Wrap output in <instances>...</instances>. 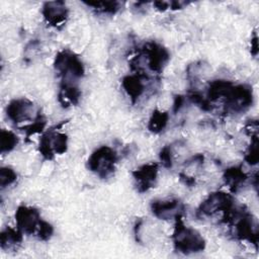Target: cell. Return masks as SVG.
<instances>
[{
	"mask_svg": "<svg viewBox=\"0 0 259 259\" xmlns=\"http://www.w3.org/2000/svg\"><path fill=\"white\" fill-rule=\"evenodd\" d=\"M41 221L40 212L34 206L19 205L15 211L16 226L25 235L35 236Z\"/></svg>",
	"mask_w": 259,
	"mask_h": 259,
	"instance_id": "9",
	"label": "cell"
},
{
	"mask_svg": "<svg viewBox=\"0 0 259 259\" xmlns=\"http://www.w3.org/2000/svg\"><path fill=\"white\" fill-rule=\"evenodd\" d=\"M151 210L153 214L160 220L175 219L182 214L184 205L178 198L155 199L151 202Z\"/></svg>",
	"mask_w": 259,
	"mask_h": 259,
	"instance_id": "13",
	"label": "cell"
},
{
	"mask_svg": "<svg viewBox=\"0 0 259 259\" xmlns=\"http://www.w3.org/2000/svg\"><path fill=\"white\" fill-rule=\"evenodd\" d=\"M185 97L183 95H175L173 101V112L177 113L184 105Z\"/></svg>",
	"mask_w": 259,
	"mask_h": 259,
	"instance_id": "30",
	"label": "cell"
},
{
	"mask_svg": "<svg viewBox=\"0 0 259 259\" xmlns=\"http://www.w3.org/2000/svg\"><path fill=\"white\" fill-rule=\"evenodd\" d=\"M47 124V119L45 117V115L41 113L40 109L37 110L36 116L33 119V121L27 125H24L22 127H20L21 130H24L25 133V138L28 140L31 136L35 135V134H40L42 133L45 126Z\"/></svg>",
	"mask_w": 259,
	"mask_h": 259,
	"instance_id": "22",
	"label": "cell"
},
{
	"mask_svg": "<svg viewBox=\"0 0 259 259\" xmlns=\"http://www.w3.org/2000/svg\"><path fill=\"white\" fill-rule=\"evenodd\" d=\"M222 223L230 226L233 236L240 241H246L258 248V223L256 218L244 206H237L223 214Z\"/></svg>",
	"mask_w": 259,
	"mask_h": 259,
	"instance_id": "1",
	"label": "cell"
},
{
	"mask_svg": "<svg viewBox=\"0 0 259 259\" xmlns=\"http://www.w3.org/2000/svg\"><path fill=\"white\" fill-rule=\"evenodd\" d=\"M159 159L163 167L170 169L173 166V154L170 146H164L159 153Z\"/></svg>",
	"mask_w": 259,
	"mask_h": 259,
	"instance_id": "27",
	"label": "cell"
},
{
	"mask_svg": "<svg viewBox=\"0 0 259 259\" xmlns=\"http://www.w3.org/2000/svg\"><path fill=\"white\" fill-rule=\"evenodd\" d=\"M54 234V227L47 221H41L38 230L36 232V238L40 241H49Z\"/></svg>",
	"mask_w": 259,
	"mask_h": 259,
	"instance_id": "26",
	"label": "cell"
},
{
	"mask_svg": "<svg viewBox=\"0 0 259 259\" xmlns=\"http://www.w3.org/2000/svg\"><path fill=\"white\" fill-rule=\"evenodd\" d=\"M169 60L170 54L168 50L161 44L155 40H150L141 47L139 54L131 61V63L144 62L153 74L159 75L163 72Z\"/></svg>",
	"mask_w": 259,
	"mask_h": 259,
	"instance_id": "3",
	"label": "cell"
},
{
	"mask_svg": "<svg viewBox=\"0 0 259 259\" xmlns=\"http://www.w3.org/2000/svg\"><path fill=\"white\" fill-rule=\"evenodd\" d=\"M18 137L11 131L1 130L0 134V153L2 155L10 153L17 146Z\"/></svg>",
	"mask_w": 259,
	"mask_h": 259,
	"instance_id": "21",
	"label": "cell"
},
{
	"mask_svg": "<svg viewBox=\"0 0 259 259\" xmlns=\"http://www.w3.org/2000/svg\"><path fill=\"white\" fill-rule=\"evenodd\" d=\"M169 120V113L167 111L159 110L158 108L152 111L148 121V130L153 134H160L165 130Z\"/></svg>",
	"mask_w": 259,
	"mask_h": 259,
	"instance_id": "19",
	"label": "cell"
},
{
	"mask_svg": "<svg viewBox=\"0 0 259 259\" xmlns=\"http://www.w3.org/2000/svg\"><path fill=\"white\" fill-rule=\"evenodd\" d=\"M226 113L238 114L247 111L253 104V90L247 84H232L223 97Z\"/></svg>",
	"mask_w": 259,
	"mask_h": 259,
	"instance_id": "7",
	"label": "cell"
},
{
	"mask_svg": "<svg viewBox=\"0 0 259 259\" xmlns=\"http://www.w3.org/2000/svg\"><path fill=\"white\" fill-rule=\"evenodd\" d=\"M33 113L34 104L31 100L25 97L12 99L6 106V115L8 119L15 124L34 119L36 114L33 115Z\"/></svg>",
	"mask_w": 259,
	"mask_h": 259,
	"instance_id": "10",
	"label": "cell"
},
{
	"mask_svg": "<svg viewBox=\"0 0 259 259\" xmlns=\"http://www.w3.org/2000/svg\"><path fill=\"white\" fill-rule=\"evenodd\" d=\"M235 205V200L232 194L224 191H214L207 195L201 201L197 208V215L199 217H212L219 212L226 213Z\"/></svg>",
	"mask_w": 259,
	"mask_h": 259,
	"instance_id": "8",
	"label": "cell"
},
{
	"mask_svg": "<svg viewBox=\"0 0 259 259\" xmlns=\"http://www.w3.org/2000/svg\"><path fill=\"white\" fill-rule=\"evenodd\" d=\"M259 52V46H258V36L257 33L254 32L253 37L251 38V54L253 57H257Z\"/></svg>",
	"mask_w": 259,
	"mask_h": 259,
	"instance_id": "31",
	"label": "cell"
},
{
	"mask_svg": "<svg viewBox=\"0 0 259 259\" xmlns=\"http://www.w3.org/2000/svg\"><path fill=\"white\" fill-rule=\"evenodd\" d=\"M233 84L232 81L225 80V79H217L212 80L208 83L207 92H206V98L212 102L220 98H223L226 94L227 90L230 88V86Z\"/></svg>",
	"mask_w": 259,
	"mask_h": 259,
	"instance_id": "18",
	"label": "cell"
},
{
	"mask_svg": "<svg viewBox=\"0 0 259 259\" xmlns=\"http://www.w3.org/2000/svg\"><path fill=\"white\" fill-rule=\"evenodd\" d=\"M23 233L17 228L6 227L0 234V246L4 251H16L23 240Z\"/></svg>",
	"mask_w": 259,
	"mask_h": 259,
	"instance_id": "17",
	"label": "cell"
},
{
	"mask_svg": "<svg viewBox=\"0 0 259 259\" xmlns=\"http://www.w3.org/2000/svg\"><path fill=\"white\" fill-rule=\"evenodd\" d=\"M81 97V90L74 82L61 81L58 100L62 107L68 108L72 105H77Z\"/></svg>",
	"mask_w": 259,
	"mask_h": 259,
	"instance_id": "15",
	"label": "cell"
},
{
	"mask_svg": "<svg viewBox=\"0 0 259 259\" xmlns=\"http://www.w3.org/2000/svg\"><path fill=\"white\" fill-rule=\"evenodd\" d=\"M85 5L90 7L97 14H105V15H114L116 14L122 3L118 1H97V2H83Z\"/></svg>",
	"mask_w": 259,
	"mask_h": 259,
	"instance_id": "20",
	"label": "cell"
},
{
	"mask_svg": "<svg viewBox=\"0 0 259 259\" xmlns=\"http://www.w3.org/2000/svg\"><path fill=\"white\" fill-rule=\"evenodd\" d=\"M159 173V165L156 162H151L140 166L132 172L136 182L137 190L140 193L147 192L155 187Z\"/></svg>",
	"mask_w": 259,
	"mask_h": 259,
	"instance_id": "11",
	"label": "cell"
},
{
	"mask_svg": "<svg viewBox=\"0 0 259 259\" xmlns=\"http://www.w3.org/2000/svg\"><path fill=\"white\" fill-rule=\"evenodd\" d=\"M187 98L189 99V101L191 103L195 104L203 111H211L212 110L211 102L206 97H204L200 92H198L196 90L190 91Z\"/></svg>",
	"mask_w": 259,
	"mask_h": 259,
	"instance_id": "24",
	"label": "cell"
},
{
	"mask_svg": "<svg viewBox=\"0 0 259 259\" xmlns=\"http://www.w3.org/2000/svg\"><path fill=\"white\" fill-rule=\"evenodd\" d=\"M68 120H63L60 123L47 130L39 139L38 152L45 160H53L55 155L65 154L68 150V136L60 132Z\"/></svg>",
	"mask_w": 259,
	"mask_h": 259,
	"instance_id": "4",
	"label": "cell"
},
{
	"mask_svg": "<svg viewBox=\"0 0 259 259\" xmlns=\"http://www.w3.org/2000/svg\"><path fill=\"white\" fill-rule=\"evenodd\" d=\"M244 160L251 166L257 165L259 161V154H258V136H254L251 138V143L248 146L245 155Z\"/></svg>",
	"mask_w": 259,
	"mask_h": 259,
	"instance_id": "23",
	"label": "cell"
},
{
	"mask_svg": "<svg viewBox=\"0 0 259 259\" xmlns=\"http://www.w3.org/2000/svg\"><path fill=\"white\" fill-rule=\"evenodd\" d=\"M170 3V8L172 10H178V9H182L184 6H186L189 2H183V1H171Z\"/></svg>",
	"mask_w": 259,
	"mask_h": 259,
	"instance_id": "33",
	"label": "cell"
},
{
	"mask_svg": "<svg viewBox=\"0 0 259 259\" xmlns=\"http://www.w3.org/2000/svg\"><path fill=\"white\" fill-rule=\"evenodd\" d=\"M223 179L232 193H237L247 182L249 176L241 166H232L224 171Z\"/></svg>",
	"mask_w": 259,
	"mask_h": 259,
	"instance_id": "16",
	"label": "cell"
},
{
	"mask_svg": "<svg viewBox=\"0 0 259 259\" xmlns=\"http://www.w3.org/2000/svg\"><path fill=\"white\" fill-rule=\"evenodd\" d=\"M118 155L115 150L108 146L97 148L87 160V168L101 179L110 178L115 172Z\"/></svg>",
	"mask_w": 259,
	"mask_h": 259,
	"instance_id": "6",
	"label": "cell"
},
{
	"mask_svg": "<svg viewBox=\"0 0 259 259\" xmlns=\"http://www.w3.org/2000/svg\"><path fill=\"white\" fill-rule=\"evenodd\" d=\"M17 180L16 172L10 167H1L0 169V186L1 189L13 184Z\"/></svg>",
	"mask_w": 259,
	"mask_h": 259,
	"instance_id": "25",
	"label": "cell"
},
{
	"mask_svg": "<svg viewBox=\"0 0 259 259\" xmlns=\"http://www.w3.org/2000/svg\"><path fill=\"white\" fill-rule=\"evenodd\" d=\"M245 133L250 137L258 136V121L257 119H250L247 121V123L244 126Z\"/></svg>",
	"mask_w": 259,
	"mask_h": 259,
	"instance_id": "28",
	"label": "cell"
},
{
	"mask_svg": "<svg viewBox=\"0 0 259 259\" xmlns=\"http://www.w3.org/2000/svg\"><path fill=\"white\" fill-rule=\"evenodd\" d=\"M54 68L61 81L76 82L85 75V68L80 58L70 50L58 52L54 60Z\"/></svg>",
	"mask_w": 259,
	"mask_h": 259,
	"instance_id": "5",
	"label": "cell"
},
{
	"mask_svg": "<svg viewBox=\"0 0 259 259\" xmlns=\"http://www.w3.org/2000/svg\"><path fill=\"white\" fill-rule=\"evenodd\" d=\"M172 241L174 250L184 255L202 252L206 246L205 240L199 232L184 225L182 214L175 218Z\"/></svg>",
	"mask_w": 259,
	"mask_h": 259,
	"instance_id": "2",
	"label": "cell"
},
{
	"mask_svg": "<svg viewBox=\"0 0 259 259\" xmlns=\"http://www.w3.org/2000/svg\"><path fill=\"white\" fill-rule=\"evenodd\" d=\"M179 180L186 186L192 187L196 184V179L193 176H189L186 173H179Z\"/></svg>",
	"mask_w": 259,
	"mask_h": 259,
	"instance_id": "29",
	"label": "cell"
},
{
	"mask_svg": "<svg viewBox=\"0 0 259 259\" xmlns=\"http://www.w3.org/2000/svg\"><path fill=\"white\" fill-rule=\"evenodd\" d=\"M148 79V77L137 73L134 75H125L124 77H122L121 86L130 97L133 104H135L145 93L146 80Z\"/></svg>",
	"mask_w": 259,
	"mask_h": 259,
	"instance_id": "14",
	"label": "cell"
},
{
	"mask_svg": "<svg viewBox=\"0 0 259 259\" xmlns=\"http://www.w3.org/2000/svg\"><path fill=\"white\" fill-rule=\"evenodd\" d=\"M153 6L156 10L163 12L170 8V3L165 2V1H155V2H153Z\"/></svg>",
	"mask_w": 259,
	"mask_h": 259,
	"instance_id": "32",
	"label": "cell"
},
{
	"mask_svg": "<svg viewBox=\"0 0 259 259\" xmlns=\"http://www.w3.org/2000/svg\"><path fill=\"white\" fill-rule=\"evenodd\" d=\"M41 14L50 26L61 28L68 19L69 9L64 1H48L42 4Z\"/></svg>",
	"mask_w": 259,
	"mask_h": 259,
	"instance_id": "12",
	"label": "cell"
}]
</instances>
